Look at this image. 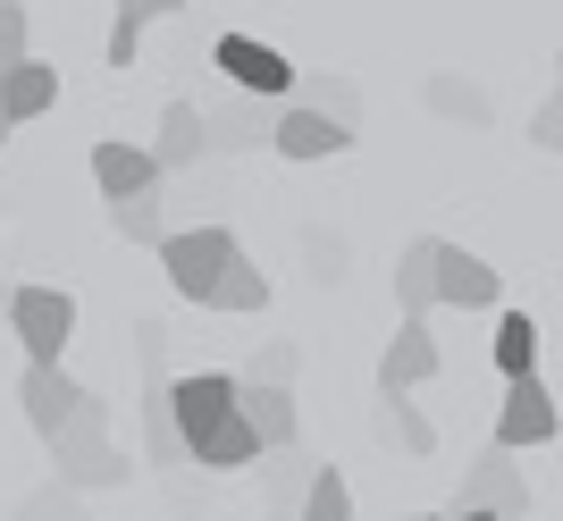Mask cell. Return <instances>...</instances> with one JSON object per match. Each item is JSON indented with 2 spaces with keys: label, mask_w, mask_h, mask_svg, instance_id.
<instances>
[{
  "label": "cell",
  "mask_w": 563,
  "mask_h": 521,
  "mask_svg": "<svg viewBox=\"0 0 563 521\" xmlns=\"http://www.w3.org/2000/svg\"><path fill=\"white\" fill-rule=\"evenodd\" d=\"M303 521H353V488L336 463H320V479H311V497H303Z\"/></svg>",
  "instance_id": "cell-23"
},
{
  "label": "cell",
  "mask_w": 563,
  "mask_h": 521,
  "mask_svg": "<svg viewBox=\"0 0 563 521\" xmlns=\"http://www.w3.org/2000/svg\"><path fill=\"white\" fill-rule=\"evenodd\" d=\"M85 396H93V387H76L68 362H25V379H18V403H25V421H34L43 446L76 421V403H85Z\"/></svg>",
  "instance_id": "cell-8"
},
{
  "label": "cell",
  "mask_w": 563,
  "mask_h": 521,
  "mask_svg": "<svg viewBox=\"0 0 563 521\" xmlns=\"http://www.w3.org/2000/svg\"><path fill=\"white\" fill-rule=\"evenodd\" d=\"M168 403H177V429H186V446H194V437H211L244 403V379L235 370H186V379H168Z\"/></svg>",
  "instance_id": "cell-7"
},
{
  "label": "cell",
  "mask_w": 563,
  "mask_h": 521,
  "mask_svg": "<svg viewBox=\"0 0 563 521\" xmlns=\"http://www.w3.org/2000/svg\"><path fill=\"white\" fill-rule=\"evenodd\" d=\"M378 446H396V454H412V463H429L438 454V429H429V412L421 403H404V396H378Z\"/></svg>",
  "instance_id": "cell-19"
},
{
  "label": "cell",
  "mask_w": 563,
  "mask_h": 521,
  "mask_svg": "<svg viewBox=\"0 0 563 521\" xmlns=\"http://www.w3.org/2000/svg\"><path fill=\"white\" fill-rule=\"evenodd\" d=\"M51 472H59V488H118L135 472V454L110 437V396L76 403V421L51 437Z\"/></svg>",
  "instance_id": "cell-1"
},
{
  "label": "cell",
  "mask_w": 563,
  "mask_h": 521,
  "mask_svg": "<svg viewBox=\"0 0 563 521\" xmlns=\"http://www.w3.org/2000/svg\"><path fill=\"white\" fill-rule=\"evenodd\" d=\"M18 59H25V9H18V0H0V76L18 68ZM9 135H18V119L0 110V152H9Z\"/></svg>",
  "instance_id": "cell-25"
},
{
  "label": "cell",
  "mask_w": 563,
  "mask_h": 521,
  "mask_svg": "<svg viewBox=\"0 0 563 521\" xmlns=\"http://www.w3.org/2000/svg\"><path fill=\"white\" fill-rule=\"evenodd\" d=\"M438 260H446V236H412L396 253V311L404 320H429V311H438Z\"/></svg>",
  "instance_id": "cell-14"
},
{
  "label": "cell",
  "mask_w": 563,
  "mask_h": 521,
  "mask_svg": "<svg viewBox=\"0 0 563 521\" xmlns=\"http://www.w3.org/2000/svg\"><path fill=\"white\" fill-rule=\"evenodd\" d=\"M244 421L261 429V446H269V454L303 437V421H295V396H286L278 379H244Z\"/></svg>",
  "instance_id": "cell-18"
},
{
  "label": "cell",
  "mask_w": 563,
  "mask_h": 521,
  "mask_svg": "<svg viewBox=\"0 0 563 521\" xmlns=\"http://www.w3.org/2000/svg\"><path fill=\"white\" fill-rule=\"evenodd\" d=\"M9 295H18V286H0V320H9Z\"/></svg>",
  "instance_id": "cell-32"
},
{
  "label": "cell",
  "mask_w": 563,
  "mask_h": 521,
  "mask_svg": "<svg viewBox=\"0 0 563 521\" xmlns=\"http://www.w3.org/2000/svg\"><path fill=\"white\" fill-rule=\"evenodd\" d=\"M295 93H303L311 110H329V119L362 126V85H353V76H311V85H295Z\"/></svg>",
  "instance_id": "cell-22"
},
{
  "label": "cell",
  "mask_w": 563,
  "mask_h": 521,
  "mask_svg": "<svg viewBox=\"0 0 563 521\" xmlns=\"http://www.w3.org/2000/svg\"><path fill=\"white\" fill-rule=\"evenodd\" d=\"M412 521H454V513H412Z\"/></svg>",
  "instance_id": "cell-33"
},
{
  "label": "cell",
  "mask_w": 563,
  "mask_h": 521,
  "mask_svg": "<svg viewBox=\"0 0 563 521\" xmlns=\"http://www.w3.org/2000/svg\"><path fill=\"white\" fill-rule=\"evenodd\" d=\"M496 295H505V278H496L479 253H463V244H446V260H438V303L454 311H488Z\"/></svg>",
  "instance_id": "cell-16"
},
{
  "label": "cell",
  "mask_w": 563,
  "mask_h": 521,
  "mask_svg": "<svg viewBox=\"0 0 563 521\" xmlns=\"http://www.w3.org/2000/svg\"><path fill=\"white\" fill-rule=\"evenodd\" d=\"M454 521H505V513H479V505H463V513H454Z\"/></svg>",
  "instance_id": "cell-31"
},
{
  "label": "cell",
  "mask_w": 563,
  "mask_h": 521,
  "mask_svg": "<svg viewBox=\"0 0 563 521\" xmlns=\"http://www.w3.org/2000/svg\"><path fill=\"white\" fill-rule=\"evenodd\" d=\"M51 101H59V68H51V59H34V51H25L18 68L0 76V110H9V119L25 126V119H43Z\"/></svg>",
  "instance_id": "cell-17"
},
{
  "label": "cell",
  "mask_w": 563,
  "mask_h": 521,
  "mask_svg": "<svg viewBox=\"0 0 563 521\" xmlns=\"http://www.w3.org/2000/svg\"><path fill=\"white\" fill-rule=\"evenodd\" d=\"M152 152H161L168 177H186V168L211 152V110H202V101H168V110H161V135H152Z\"/></svg>",
  "instance_id": "cell-15"
},
{
  "label": "cell",
  "mask_w": 563,
  "mask_h": 521,
  "mask_svg": "<svg viewBox=\"0 0 563 521\" xmlns=\"http://www.w3.org/2000/svg\"><path fill=\"white\" fill-rule=\"evenodd\" d=\"M168 168H161V152L152 143H93V186H101V202H126V193H152Z\"/></svg>",
  "instance_id": "cell-11"
},
{
  "label": "cell",
  "mask_w": 563,
  "mask_h": 521,
  "mask_svg": "<svg viewBox=\"0 0 563 521\" xmlns=\"http://www.w3.org/2000/svg\"><path fill=\"white\" fill-rule=\"evenodd\" d=\"M235 93V85H228ZM278 110L286 101H261V93H235L211 110V152H261V143L278 135Z\"/></svg>",
  "instance_id": "cell-12"
},
{
  "label": "cell",
  "mask_w": 563,
  "mask_h": 521,
  "mask_svg": "<svg viewBox=\"0 0 563 521\" xmlns=\"http://www.w3.org/2000/svg\"><path fill=\"white\" fill-rule=\"evenodd\" d=\"M110 228L126 244H152V253H161V236H168V219H161V186L152 193H126V202H110Z\"/></svg>",
  "instance_id": "cell-21"
},
{
  "label": "cell",
  "mask_w": 563,
  "mask_h": 521,
  "mask_svg": "<svg viewBox=\"0 0 563 521\" xmlns=\"http://www.w3.org/2000/svg\"><path fill=\"white\" fill-rule=\"evenodd\" d=\"M438 379V336H429V320H396V336H387V354H378V396H412V387Z\"/></svg>",
  "instance_id": "cell-10"
},
{
  "label": "cell",
  "mask_w": 563,
  "mask_h": 521,
  "mask_svg": "<svg viewBox=\"0 0 563 521\" xmlns=\"http://www.w3.org/2000/svg\"><path fill=\"white\" fill-rule=\"evenodd\" d=\"M463 505H479V513H505V521H530V479H521V454L488 437V454L463 472ZM463 505H454V513H463Z\"/></svg>",
  "instance_id": "cell-5"
},
{
  "label": "cell",
  "mask_w": 563,
  "mask_h": 521,
  "mask_svg": "<svg viewBox=\"0 0 563 521\" xmlns=\"http://www.w3.org/2000/svg\"><path fill=\"white\" fill-rule=\"evenodd\" d=\"M269 152H278V160H336V152H353V126L329 119V110H311V101H286Z\"/></svg>",
  "instance_id": "cell-9"
},
{
  "label": "cell",
  "mask_w": 563,
  "mask_h": 521,
  "mask_svg": "<svg viewBox=\"0 0 563 521\" xmlns=\"http://www.w3.org/2000/svg\"><path fill=\"white\" fill-rule=\"evenodd\" d=\"M211 311H244V320H261V311H269V278H261L253 260H244V269H228V286H219Z\"/></svg>",
  "instance_id": "cell-24"
},
{
  "label": "cell",
  "mask_w": 563,
  "mask_h": 521,
  "mask_svg": "<svg viewBox=\"0 0 563 521\" xmlns=\"http://www.w3.org/2000/svg\"><path fill=\"white\" fill-rule=\"evenodd\" d=\"M211 68L228 76L235 93H261V101H295V85H303V68H295L278 43H261V34H219Z\"/></svg>",
  "instance_id": "cell-3"
},
{
  "label": "cell",
  "mask_w": 563,
  "mask_h": 521,
  "mask_svg": "<svg viewBox=\"0 0 563 521\" xmlns=\"http://www.w3.org/2000/svg\"><path fill=\"white\" fill-rule=\"evenodd\" d=\"M186 0H118V18H135V25H152V18H177Z\"/></svg>",
  "instance_id": "cell-30"
},
{
  "label": "cell",
  "mask_w": 563,
  "mask_h": 521,
  "mask_svg": "<svg viewBox=\"0 0 563 521\" xmlns=\"http://www.w3.org/2000/svg\"><path fill=\"white\" fill-rule=\"evenodd\" d=\"M161 269H168V286H177L194 311H211L219 286H228V269H244V244H235L228 228H168L161 236Z\"/></svg>",
  "instance_id": "cell-2"
},
{
  "label": "cell",
  "mask_w": 563,
  "mask_h": 521,
  "mask_svg": "<svg viewBox=\"0 0 563 521\" xmlns=\"http://www.w3.org/2000/svg\"><path fill=\"white\" fill-rule=\"evenodd\" d=\"M530 143H539V152H563V59H555V93L530 110Z\"/></svg>",
  "instance_id": "cell-27"
},
{
  "label": "cell",
  "mask_w": 563,
  "mask_h": 521,
  "mask_svg": "<svg viewBox=\"0 0 563 521\" xmlns=\"http://www.w3.org/2000/svg\"><path fill=\"white\" fill-rule=\"evenodd\" d=\"M555 429H563V412H555V396H547L539 370H530V379H505V403H496V446L530 454V446H547Z\"/></svg>",
  "instance_id": "cell-6"
},
{
  "label": "cell",
  "mask_w": 563,
  "mask_h": 521,
  "mask_svg": "<svg viewBox=\"0 0 563 521\" xmlns=\"http://www.w3.org/2000/svg\"><path fill=\"white\" fill-rule=\"evenodd\" d=\"M311 479H320V463L303 454V437H295V446H278V454H261V497H269V521H303Z\"/></svg>",
  "instance_id": "cell-13"
},
{
  "label": "cell",
  "mask_w": 563,
  "mask_h": 521,
  "mask_svg": "<svg viewBox=\"0 0 563 521\" xmlns=\"http://www.w3.org/2000/svg\"><path fill=\"white\" fill-rule=\"evenodd\" d=\"M244 379H278V387H286V379H295V345H261Z\"/></svg>",
  "instance_id": "cell-29"
},
{
  "label": "cell",
  "mask_w": 563,
  "mask_h": 521,
  "mask_svg": "<svg viewBox=\"0 0 563 521\" xmlns=\"http://www.w3.org/2000/svg\"><path fill=\"white\" fill-rule=\"evenodd\" d=\"M135 51H143V25L135 18H110V51H101V59H110V68H135Z\"/></svg>",
  "instance_id": "cell-28"
},
{
  "label": "cell",
  "mask_w": 563,
  "mask_h": 521,
  "mask_svg": "<svg viewBox=\"0 0 563 521\" xmlns=\"http://www.w3.org/2000/svg\"><path fill=\"white\" fill-rule=\"evenodd\" d=\"M429 110H446V119H471V126H488V101L471 93V85H454V76H429Z\"/></svg>",
  "instance_id": "cell-26"
},
{
  "label": "cell",
  "mask_w": 563,
  "mask_h": 521,
  "mask_svg": "<svg viewBox=\"0 0 563 521\" xmlns=\"http://www.w3.org/2000/svg\"><path fill=\"white\" fill-rule=\"evenodd\" d=\"M9 336L25 345V362H59L76 336V295L68 286H18L9 295Z\"/></svg>",
  "instance_id": "cell-4"
},
{
  "label": "cell",
  "mask_w": 563,
  "mask_h": 521,
  "mask_svg": "<svg viewBox=\"0 0 563 521\" xmlns=\"http://www.w3.org/2000/svg\"><path fill=\"white\" fill-rule=\"evenodd\" d=\"M488 354H496L505 379H530V370H539V320H530V311H505L496 336H488Z\"/></svg>",
  "instance_id": "cell-20"
}]
</instances>
